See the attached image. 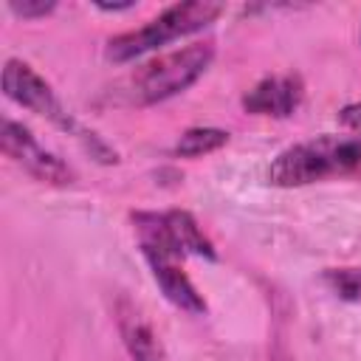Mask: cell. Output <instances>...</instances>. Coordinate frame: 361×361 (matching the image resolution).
<instances>
[{"label":"cell","mask_w":361,"mask_h":361,"mask_svg":"<svg viewBox=\"0 0 361 361\" xmlns=\"http://www.w3.org/2000/svg\"><path fill=\"white\" fill-rule=\"evenodd\" d=\"M333 178H361V130L324 133L290 144L268 166V180L288 189Z\"/></svg>","instance_id":"cell-1"},{"label":"cell","mask_w":361,"mask_h":361,"mask_svg":"<svg viewBox=\"0 0 361 361\" xmlns=\"http://www.w3.org/2000/svg\"><path fill=\"white\" fill-rule=\"evenodd\" d=\"M3 90H6V96H8L11 102H17L20 107L34 110L37 116H45L51 124H56L59 130H65L68 135H73L93 158H99V161H104V164L116 161V152H113L93 130H85V127L62 107V102L56 99L54 87H51L28 62H23V59H6V65H3Z\"/></svg>","instance_id":"cell-2"},{"label":"cell","mask_w":361,"mask_h":361,"mask_svg":"<svg viewBox=\"0 0 361 361\" xmlns=\"http://www.w3.org/2000/svg\"><path fill=\"white\" fill-rule=\"evenodd\" d=\"M223 14L220 3H206V0H192V3H175L164 8L158 17L144 23L135 31L118 34L107 42V59L113 62H130L147 51H155L172 39H180L186 34H195L206 25H212Z\"/></svg>","instance_id":"cell-3"},{"label":"cell","mask_w":361,"mask_h":361,"mask_svg":"<svg viewBox=\"0 0 361 361\" xmlns=\"http://www.w3.org/2000/svg\"><path fill=\"white\" fill-rule=\"evenodd\" d=\"M212 56H214L212 42H192L141 65L130 76V99L135 104H155L183 93L189 85H195L203 76Z\"/></svg>","instance_id":"cell-4"},{"label":"cell","mask_w":361,"mask_h":361,"mask_svg":"<svg viewBox=\"0 0 361 361\" xmlns=\"http://www.w3.org/2000/svg\"><path fill=\"white\" fill-rule=\"evenodd\" d=\"M133 228L144 257L152 254V257H169V259H183V257L217 259L212 240L203 234V228L189 212H180V209L135 212Z\"/></svg>","instance_id":"cell-5"},{"label":"cell","mask_w":361,"mask_h":361,"mask_svg":"<svg viewBox=\"0 0 361 361\" xmlns=\"http://www.w3.org/2000/svg\"><path fill=\"white\" fill-rule=\"evenodd\" d=\"M0 144H3V152L20 164L25 172H31L37 180L42 183H56V186H65L73 180V169L56 158L54 152H48L31 133L28 127L11 121V118H3V133H0Z\"/></svg>","instance_id":"cell-6"},{"label":"cell","mask_w":361,"mask_h":361,"mask_svg":"<svg viewBox=\"0 0 361 361\" xmlns=\"http://www.w3.org/2000/svg\"><path fill=\"white\" fill-rule=\"evenodd\" d=\"M302 99H305V85L296 73H274L257 82L243 96V110L251 116L288 118L299 110Z\"/></svg>","instance_id":"cell-7"},{"label":"cell","mask_w":361,"mask_h":361,"mask_svg":"<svg viewBox=\"0 0 361 361\" xmlns=\"http://www.w3.org/2000/svg\"><path fill=\"white\" fill-rule=\"evenodd\" d=\"M116 319H118V330H121L124 347H127V353H130L133 361H169V355H166L158 333L141 316V310L135 305H130L127 299L118 302Z\"/></svg>","instance_id":"cell-8"},{"label":"cell","mask_w":361,"mask_h":361,"mask_svg":"<svg viewBox=\"0 0 361 361\" xmlns=\"http://www.w3.org/2000/svg\"><path fill=\"white\" fill-rule=\"evenodd\" d=\"M147 259V265H149V271H152V279L158 282V288L164 290V296L175 305V307H180V310H186V313H192V316H200V313H206V299L197 293V288L192 285V279L186 276V271L178 265V259H169V257H144Z\"/></svg>","instance_id":"cell-9"},{"label":"cell","mask_w":361,"mask_h":361,"mask_svg":"<svg viewBox=\"0 0 361 361\" xmlns=\"http://www.w3.org/2000/svg\"><path fill=\"white\" fill-rule=\"evenodd\" d=\"M226 141H228V133L226 130H217V127H192V130H186L178 138L175 152L183 155V158H200V155H209V152L220 149Z\"/></svg>","instance_id":"cell-10"},{"label":"cell","mask_w":361,"mask_h":361,"mask_svg":"<svg viewBox=\"0 0 361 361\" xmlns=\"http://www.w3.org/2000/svg\"><path fill=\"white\" fill-rule=\"evenodd\" d=\"M324 282L338 299L361 305V265H355V268H330V271H324Z\"/></svg>","instance_id":"cell-11"},{"label":"cell","mask_w":361,"mask_h":361,"mask_svg":"<svg viewBox=\"0 0 361 361\" xmlns=\"http://www.w3.org/2000/svg\"><path fill=\"white\" fill-rule=\"evenodd\" d=\"M8 8L17 17L31 20V17H45L48 11H54V3H8Z\"/></svg>","instance_id":"cell-12"}]
</instances>
